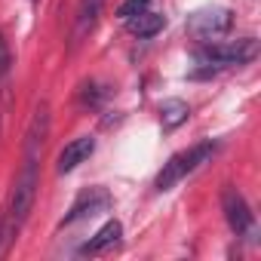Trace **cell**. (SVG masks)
Returning <instances> with one entry per match:
<instances>
[{"label":"cell","mask_w":261,"mask_h":261,"mask_svg":"<svg viewBox=\"0 0 261 261\" xmlns=\"http://www.w3.org/2000/svg\"><path fill=\"white\" fill-rule=\"evenodd\" d=\"M206 65H246L258 56V40L243 37V40H227V43H209L194 53Z\"/></svg>","instance_id":"3"},{"label":"cell","mask_w":261,"mask_h":261,"mask_svg":"<svg viewBox=\"0 0 261 261\" xmlns=\"http://www.w3.org/2000/svg\"><path fill=\"white\" fill-rule=\"evenodd\" d=\"M188 117H191V108H188V101H181V98H169V101L160 105V123H163V129H175V126H181Z\"/></svg>","instance_id":"11"},{"label":"cell","mask_w":261,"mask_h":261,"mask_svg":"<svg viewBox=\"0 0 261 261\" xmlns=\"http://www.w3.org/2000/svg\"><path fill=\"white\" fill-rule=\"evenodd\" d=\"M126 25H129V31H133L136 37H154L157 31H163L166 19H163L160 13H151V10H145V13L133 16V19H126Z\"/></svg>","instance_id":"10"},{"label":"cell","mask_w":261,"mask_h":261,"mask_svg":"<svg viewBox=\"0 0 261 261\" xmlns=\"http://www.w3.org/2000/svg\"><path fill=\"white\" fill-rule=\"evenodd\" d=\"M101 7H105V0H80L77 16H74V28H71V49H80V43L95 31Z\"/></svg>","instance_id":"6"},{"label":"cell","mask_w":261,"mask_h":261,"mask_svg":"<svg viewBox=\"0 0 261 261\" xmlns=\"http://www.w3.org/2000/svg\"><path fill=\"white\" fill-rule=\"evenodd\" d=\"M120 237H123V224H120V221H108L105 227L95 230V237H89V240L80 246V255H101V252L114 249V246L120 243Z\"/></svg>","instance_id":"9"},{"label":"cell","mask_w":261,"mask_h":261,"mask_svg":"<svg viewBox=\"0 0 261 261\" xmlns=\"http://www.w3.org/2000/svg\"><path fill=\"white\" fill-rule=\"evenodd\" d=\"M10 68H13V53H10V43L4 40V34H0V80H7Z\"/></svg>","instance_id":"13"},{"label":"cell","mask_w":261,"mask_h":261,"mask_svg":"<svg viewBox=\"0 0 261 261\" xmlns=\"http://www.w3.org/2000/svg\"><path fill=\"white\" fill-rule=\"evenodd\" d=\"M92 151H95V139H92V136H80V139L68 142V145L62 148V154H59V172H62V175H65V172H74L83 160L92 157Z\"/></svg>","instance_id":"8"},{"label":"cell","mask_w":261,"mask_h":261,"mask_svg":"<svg viewBox=\"0 0 261 261\" xmlns=\"http://www.w3.org/2000/svg\"><path fill=\"white\" fill-rule=\"evenodd\" d=\"M221 206H224V218H227V224H230V230L237 237H252L255 233V215H252L246 197L237 188H224Z\"/></svg>","instance_id":"5"},{"label":"cell","mask_w":261,"mask_h":261,"mask_svg":"<svg viewBox=\"0 0 261 261\" xmlns=\"http://www.w3.org/2000/svg\"><path fill=\"white\" fill-rule=\"evenodd\" d=\"M46 136H49V105L40 101L31 123H28V133H25V154H22V169L16 175V185H13V194H10V209L4 215V237H7V246L10 240L19 233V227L28 221L31 209H34V200H37V188H40V154H43V145H46Z\"/></svg>","instance_id":"1"},{"label":"cell","mask_w":261,"mask_h":261,"mask_svg":"<svg viewBox=\"0 0 261 261\" xmlns=\"http://www.w3.org/2000/svg\"><path fill=\"white\" fill-rule=\"evenodd\" d=\"M108 206H111V197H108V191H105V188H89V191H83V194L74 200V206H71V212L65 215V221L71 224V221H77V218L98 215V212H105Z\"/></svg>","instance_id":"7"},{"label":"cell","mask_w":261,"mask_h":261,"mask_svg":"<svg viewBox=\"0 0 261 261\" xmlns=\"http://www.w3.org/2000/svg\"><path fill=\"white\" fill-rule=\"evenodd\" d=\"M233 16L230 10L224 7H209V10H197L188 16V34L200 37V40H212V37H221L227 28H230Z\"/></svg>","instance_id":"4"},{"label":"cell","mask_w":261,"mask_h":261,"mask_svg":"<svg viewBox=\"0 0 261 261\" xmlns=\"http://www.w3.org/2000/svg\"><path fill=\"white\" fill-rule=\"evenodd\" d=\"M148 7H151V0H126V4H120L117 16H120V19H133V16H139V13H145Z\"/></svg>","instance_id":"12"},{"label":"cell","mask_w":261,"mask_h":261,"mask_svg":"<svg viewBox=\"0 0 261 261\" xmlns=\"http://www.w3.org/2000/svg\"><path fill=\"white\" fill-rule=\"evenodd\" d=\"M212 154H215V145L212 142H203V145H194V148L169 157V163H163V169L157 175V191H172L181 178H188L191 172H197Z\"/></svg>","instance_id":"2"}]
</instances>
